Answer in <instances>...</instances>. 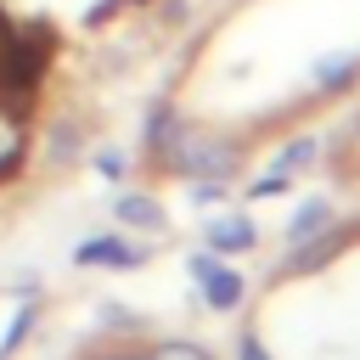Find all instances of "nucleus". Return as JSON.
Wrapping results in <instances>:
<instances>
[{
	"label": "nucleus",
	"instance_id": "nucleus-12",
	"mask_svg": "<svg viewBox=\"0 0 360 360\" xmlns=\"http://www.w3.org/2000/svg\"><path fill=\"white\" fill-rule=\"evenodd\" d=\"M96 174H101V180H124V174H129V158H124L118 146H101V152H96Z\"/></svg>",
	"mask_w": 360,
	"mask_h": 360
},
{
	"label": "nucleus",
	"instance_id": "nucleus-15",
	"mask_svg": "<svg viewBox=\"0 0 360 360\" xmlns=\"http://www.w3.org/2000/svg\"><path fill=\"white\" fill-rule=\"evenodd\" d=\"M73 152H79V129H68V124H62V129L51 135V158H56V163H68Z\"/></svg>",
	"mask_w": 360,
	"mask_h": 360
},
{
	"label": "nucleus",
	"instance_id": "nucleus-16",
	"mask_svg": "<svg viewBox=\"0 0 360 360\" xmlns=\"http://www.w3.org/2000/svg\"><path fill=\"white\" fill-rule=\"evenodd\" d=\"M236 360H270V349H264L253 332H242V338H236Z\"/></svg>",
	"mask_w": 360,
	"mask_h": 360
},
{
	"label": "nucleus",
	"instance_id": "nucleus-8",
	"mask_svg": "<svg viewBox=\"0 0 360 360\" xmlns=\"http://www.w3.org/2000/svg\"><path fill=\"white\" fill-rule=\"evenodd\" d=\"M332 219H338V202H332V197H304V202L292 208V219H287V242L298 248V242L321 236V231H326Z\"/></svg>",
	"mask_w": 360,
	"mask_h": 360
},
{
	"label": "nucleus",
	"instance_id": "nucleus-10",
	"mask_svg": "<svg viewBox=\"0 0 360 360\" xmlns=\"http://www.w3.org/2000/svg\"><path fill=\"white\" fill-rule=\"evenodd\" d=\"M287 191H292V174H276V169H270V174L248 180V191H242V197H253V202H270V197H287Z\"/></svg>",
	"mask_w": 360,
	"mask_h": 360
},
{
	"label": "nucleus",
	"instance_id": "nucleus-9",
	"mask_svg": "<svg viewBox=\"0 0 360 360\" xmlns=\"http://www.w3.org/2000/svg\"><path fill=\"white\" fill-rule=\"evenodd\" d=\"M315 158H321V141H315V135H292V141H287V146L276 152V163H270V169H276V174H292V180H298L304 169H315Z\"/></svg>",
	"mask_w": 360,
	"mask_h": 360
},
{
	"label": "nucleus",
	"instance_id": "nucleus-6",
	"mask_svg": "<svg viewBox=\"0 0 360 360\" xmlns=\"http://www.w3.org/2000/svg\"><path fill=\"white\" fill-rule=\"evenodd\" d=\"M202 242H208V253H219V259H231V253H253L259 225L242 219V214H225V219H208V225H202Z\"/></svg>",
	"mask_w": 360,
	"mask_h": 360
},
{
	"label": "nucleus",
	"instance_id": "nucleus-7",
	"mask_svg": "<svg viewBox=\"0 0 360 360\" xmlns=\"http://www.w3.org/2000/svg\"><path fill=\"white\" fill-rule=\"evenodd\" d=\"M112 219L129 225V231H163V225H169L163 202L146 197V191H118V197H112Z\"/></svg>",
	"mask_w": 360,
	"mask_h": 360
},
{
	"label": "nucleus",
	"instance_id": "nucleus-2",
	"mask_svg": "<svg viewBox=\"0 0 360 360\" xmlns=\"http://www.w3.org/2000/svg\"><path fill=\"white\" fill-rule=\"evenodd\" d=\"M186 270H191L197 292L208 298V309H219V315H225V309H236V304H242V292H248V281H242L219 253H208V248H202V253H191V259H186Z\"/></svg>",
	"mask_w": 360,
	"mask_h": 360
},
{
	"label": "nucleus",
	"instance_id": "nucleus-11",
	"mask_svg": "<svg viewBox=\"0 0 360 360\" xmlns=\"http://www.w3.org/2000/svg\"><path fill=\"white\" fill-rule=\"evenodd\" d=\"M146 360H214L208 349H197V343H180V338H169V343H158Z\"/></svg>",
	"mask_w": 360,
	"mask_h": 360
},
{
	"label": "nucleus",
	"instance_id": "nucleus-5",
	"mask_svg": "<svg viewBox=\"0 0 360 360\" xmlns=\"http://www.w3.org/2000/svg\"><path fill=\"white\" fill-rule=\"evenodd\" d=\"M186 135V118H180V107L174 101H152V112H146V129H141V146H146V158L152 163H163L169 152H174V141Z\"/></svg>",
	"mask_w": 360,
	"mask_h": 360
},
{
	"label": "nucleus",
	"instance_id": "nucleus-13",
	"mask_svg": "<svg viewBox=\"0 0 360 360\" xmlns=\"http://www.w3.org/2000/svg\"><path fill=\"white\" fill-rule=\"evenodd\" d=\"M231 191H225V180H191V202L197 208H214V202H225Z\"/></svg>",
	"mask_w": 360,
	"mask_h": 360
},
{
	"label": "nucleus",
	"instance_id": "nucleus-1",
	"mask_svg": "<svg viewBox=\"0 0 360 360\" xmlns=\"http://www.w3.org/2000/svg\"><path fill=\"white\" fill-rule=\"evenodd\" d=\"M236 146L231 141H219V135H180L174 141V152L163 158V169L169 174H180V180H231L236 174Z\"/></svg>",
	"mask_w": 360,
	"mask_h": 360
},
{
	"label": "nucleus",
	"instance_id": "nucleus-4",
	"mask_svg": "<svg viewBox=\"0 0 360 360\" xmlns=\"http://www.w3.org/2000/svg\"><path fill=\"white\" fill-rule=\"evenodd\" d=\"M309 84L315 96H343L360 84V51H321L309 62Z\"/></svg>",
	"mask_w": 360,
	"mask_h": 360
},
{
	"label": "nucleus",
	"instance_id": "nucleus-14",
	"mask_svg": "<svg viewBox=\"0 0 360 360\" xmlns=\"http://www.w3.org/2000/svg\"><path fill=\"white\" fill-rule=\"evenodd\" d=\"M28 326H34V309H17V315H11V326H6V338H0V354H11V349L22 343V332H28Z\"/></svg>",
	"mask_w": 360,
	"mask_h": 360
},
{
	"label": "nucleus",
	"instance_id": "nucleus-3",
	"mask_svg": "<svg viewBox=\"0 0 360 360\" xmlns=\"http://www.w3.org/2000/svg\"><path fill=\"white\" fill-rule=\"evenodd\" d=\"M73 264L79 270H135V264H146V248L129 242V236H118V231H107V236L79 242L73 248Z\"/></svg>",
	"mask_w": 360,
	"mask_h": 360
}]
</instances>
